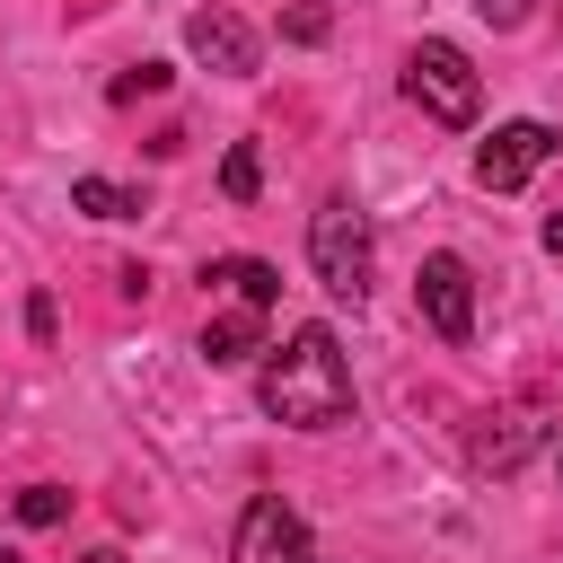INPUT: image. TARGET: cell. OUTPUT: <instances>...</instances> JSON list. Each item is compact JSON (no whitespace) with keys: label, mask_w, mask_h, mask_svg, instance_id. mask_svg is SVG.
Returning <instances> with one entry per match:
<instances>
[{"label":"cell","mask_w":563,"mask_h":563,"mask_svg":"<svg viewBox=\"0 0 563 563\" xmlns=\"http://www.w3.org/2000/svg\"><path fill=\"white\" fill-rule=\"evenodd\" d=\"M255 405L290 431H334L352 422V361L334 343V325H299L264 369H255Z\"/></svg>","instance_id":"obj_1"},{"label":"cell","mask_w":563,"mask_h":563,"mask_svg":"<svg viewBox=\"0 0 563 563\" xmlns=\"http://www.w3.org/2000/svg\"><path fill=\"white\" fill-rule=\"evenodd\" d=\"M405 97H413L431 123H449V132H466V123L484 114V79H475V62H466L449 35H422V44L405 53Z\"/></svg>","instance_id":"obj_2"},{"label":"cell","mask_w":563,"mask_h":563,"mask_svg":"<svg viewBox=\"0 0 563 563\" xmlns=\"http://www.w3.org/2000/svg\"><path fill=\"white\" fill-rule=\"evenodd\" d=\"M308 264H317L325 299L361 308V299H369V220H361L352 202H325V211L308 220Z\"/></svg>","instance_id":"obj_3"},{"label":"cell","mask_w":563,"mask_h":563,"mask_svg":"<svg viewBox=\"0 0 563 563\" xmlns=\"http://www.w3.org/2000/svg\"><path fill=\"white\" fill-rule=\"evenodd\" d=\"M229 563H325L317 554V537H308V519L282 501V493H255L246 510H238V537H229Z\"/></svg>","instance_id":"obj_4"},{"label":"cell","mask_w":563,"mask_h":563,"mask_svg":"<svg viewBox=\"0 0 563 563\" xmlns=\"http://www.w3.org/2000/svg\"><path fill=\"white\" fill-rule=\"evenodd\" d=\"M545 158H554V123H537V114L493 123V141L475 150V185H484V194H519V185H528Z\"/></svg>","instance_id":"obj_5"},{"label":"cell","mask_w":563,"mask_h":563,"mask_svg":"<svg viewBox=\"0 0 563 563\" xmlns=\"http://www.w3.org/2000/svg\"><path fill=\"white\" fill-rule=\"evenodd\" d=\"M413 308L431 317L440 343H466V334H475V273H466L457 255H422V273H413Z\"/></svg>","instance_id":"obj_6"},{"label":"cell","mask_w":563,"mask_h":563,"mask_svg":"<svg viewBox=\"0 0 563 563\" xmlns=\"http://www.w3.org/2000/svg\"><path fill=\"white\" fill-rule=\"evenodd\" d=\"M185 53L202 62V70H220V79H255V26L246 18H229V9H194L185 18Z\"/></svg>","instance_id":"obj_7"},{"label":"cell","mask_w":563,"mask_h":563,"mask_svg":"<svg viewBox=\"0 0 563 563\" xmlns=\"http://www.w3.org/2000/svg\"><path fill=\"white\" fill-rule=\"evenodd\" d=\"M194 352H202L211 369H246L255 352H273V343H264V308H229V317H211Z\"/></svg>","instance_id":"obj_8"},{"label":"cell","mask_w":563,"mask_h":563,"mask_svg":"<svg viewBox=\"0 0 563 563\" xmlns=\"http://www.w3.org/2000/svg\"><path fill=\"white\" fill-rule=\"evenodd\" d=\"M202 282H229L246 308H273V299H282V273H273L264 255H220V264H202Z\"/></svg>","instance_id":"obj_9"},{"label":"cell","mask_w":563,"mask_h":563,"mask_svg":"<svg viewBox=\"0 0 563 563\" xmlns=\"http://www.w3.org/2000/svg\"><path fill=\"white\" fill-rule=\"evenodd\" d=\"M493 422H501V431H484V440H475V466L510 475V466H519V457L537 449V422H528V413H493Z\"/></svg>","instance_id":"obj_10"},{"label":"cell","mask_w":563,"mask_h":563,"mask_svg":"<svg viewBox=\"0 0 563 563\" xmlns=\"http://www.w3.org/2000/svg\"><path fill=\"white\" fill-rule=\"evenodd\" d=\"M70 202H79L88 220H141V211H150V202H141L132 185H114V176H79V185H70Z\"/></svg>","instance_id":"obj_11"},{"label":"cell","mask_w":563,"mask_h":563,"mask_svg":"<svg viewBox=\"0 0 563 563\" xmlns=\"http://www.w3.org/2000/svg\"><path fill=\"white\" fill-rule=\"evenodd\" d=\"M220 194H229V202H255V194H264V158H255V141H229V158H220Z\"/></svg>","instance_id":"obj_12"},{"label":"cell","mask_w":563,"mask_h":563,"mask_svg":"<svg viewBox=\"0 0 563 563\" xmlns=\"http://www.w3.org/2000/svg\"><path fill=\"white\" fill-rule=\"evenodd\" d=\"M18 519H26V528H62V519H70V493H62V484H26V493H18Z\"/></svg>","instance_id":"obj_13"},{"label":"cell","mask_w":563,"mask_h":563,"mask_svg":"<svg viewBox=\"0 0 563 563\" xmlns=\"http://www.w3.org/2000/svg\"><path fill=\"white\" fill-rule=\"evenodd\" d=\"M282 35H290V44H325V35H334V18H325L317 0H299V9L282 18Z\"/></svg>","instance_id":"obj_14"},{"label":"cell","mask_w":563,"mask_h":563,"mask_svg":"<svg viewBox=\"0 0 563 563\" xmlns=\"http://www.w3.org/2000/svg\"><path fill=\"white\" fill-rule=\"evenodd\" d=\"M167 79H176L167 62H141V70H123V79H114V106H132V97H158Z\"/></svg>","instance_id":"obj_15"},{"label":"cell","mask_w":563,"mask_h":563,"mask_svg":"<svg viewBox=\"0 0 563 563\" xmlns=\"http://www.w3.org/2000/svg\"><path fill=\"white\" fill-rule=\"evenodd\" d=\"M484 26H528V0H475Z\"/></svg>","instance_id":"obj_16"},{"label":"cell","mask_w":563,"mask_h":563,"mask_svg":"<svg viewBox=\"0 0 563 563\" xmlns=\"http://www.w3.org/2000/svg\"><path fill=\"white\" fill-rule=\"evenodd\" d=\"M53 325H62V317H53V299L35 290V299H26V334H35V343H53Z\"/></svg>","instance_id":"obj_17"},{"label":"cell","mask_w":563,"mask_h":563,"mask_svg":"<svg viewBox=\"0 0 563 563\" xmlns=\"http://www.w3.org/2000/svg\"><path fill=\"white\" fill-rule=\"evenodd\" d=\"M545 246H554V255H563V211H554V220H545Z\"/></svg>","instance_id":"obj_18"},{"label":"cell","mask_w":563,"mask_h":563,"mask_svg":"<svg viewBox=\"0 0 563 563\" xmlns=\"http://www.w3.org/2000/svg\"><path fill=\"white\" fill-rule=\"evenodd\" d=\"M79 563H123V554H114V545H88V554H79Z\"/></svg>","instance_id":"obj_19"},{"label":"cell","mask_w":563,"mask_h":563,"mask_svg":"<svg viewBox=\"0 0 563 563\" xmlns=\"http://www.w3.org/2000/svg\"><path fill=\"white\" fill-rule=\"evenodd\" d=\"M0 563H26V554H9V545H0Z\"/></svg>","instance_id":"obj_20"}]
</instances>
